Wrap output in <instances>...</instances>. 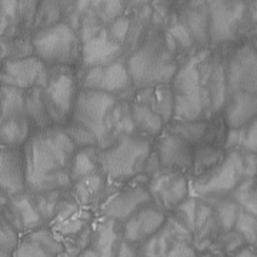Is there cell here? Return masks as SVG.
<instances>
[{
  "label": "cell",
  "instance_id": "obj_1",
  "mask_svg": "<svg viewBox=\"0 0 257 257\" xmlns=\"http://www.w3.org/2000/svg\"><path fill=\"white\" fill-rule=\"evenodd\" d=\"M76 146L62 126L36 130L23 146L26 166V192L66 190Z\"/></svg>",
  "mask_w": 257,
  "mask_h": 257
},
{
  "label": "cell",
  "instance_id": "obj_2",
  "mask_svg": "<svg viewBox=\"0 0 257 257\" xmlns=\"http://www.w3.org/2000/svg\"><path fill=\"white\" fill-rule=\"evenodd\" d=\"M84 128L103 150L126 135H136L130 116V104L106 93L82 89L77 93L70 120Z\"/></svg>",
  "mask_w": 257,
  "mask_h": 257
},
{
  "label": "cell",
  "instance_id": "obj_3",
  "mask_svg": "<svg viewBox=\"0 0 257 257\" xmlns=\"http://www.w3.org/2000/svg\"><path fill=\"white\" fill-rule=\"evenodd\" d=\"M175 49L176 45L167 35L165 40L153 37L136 49L126 60L132 84L138 89L169 84L177 72Z\"/></svg>",
  "mask_w": 257,
  "mask_h": 257
},
{
  "label": "cell",
  "instance_id": "obj_4",
  "mask_svg": "<svg viewBox=\"0 0 257 257\" xmlns=\"http://www.w3.org/2000/svg\"><path fill=\"white\" fill-rule=\"evenodd\" d=\"M99 165L106 179L124 183L146 170L152 156V143L138 135L121 136L110 146L99 150Z\"/></svg>",
  "mask_w": 257,
  "mask_h": 257
},
{
  "label": "cell",
  "instance_id": "obj_5",
  "mask_svg": "<svg viewBox=\"0 0 257 257\" xmlns=\"http://www.w3.org/2000/svg\"><path fill=\"white\" fill-rule=\"evenodd\" d=\"M32 47L37 59L53 67H69L79 62L82 55L80 37L64 22L36 30L32 36Z\"/></svg>",
  "mask_w": 257,
  "mask_h": 257
},
{
  "label": "cell",
  "instance_id": "obj_6",
  "mask_svg": "<svg viewBox=\"0 0 257 257\" xmlns=\"http://www.w3.org/2000/svg\"><path fill=\"white\" fill-rule=\"evenodd\" d=\"M203 56H196L187 60L182 67H177L172 80L173 93V117L180 121L199 120L204 110V92L202 77Z\"/></svg>",
  "mask_w": 257,
  "mask_h": 257
},
{
  "label": "cell",
  "instance_id": "obj_7",
  "mask_svg": "<svg viewBox=\"0 0 257 257\" xmlns=\"http://www.w3.org/2000/svg\"><path fill=\"white\" fill-rule=\"evenodd\" d=\"M77 93V79L69 67L49 70V80L42 89V99L55 126H64L70 120Z\"/></svg>",
  "mask_w": 257,
  "mask_h": 257
},
{
  "label": "cell",
  "instance_id": "obj_8",
  "mask_svg": "<svg viewBox=\"0 0 257 257\" xmlns=\"http://www.w3.org/2000/svg\"><path fill=\"white\" fill-rule=\"evenodd\" d=\"M244 177V162L239 152H230L210 172L199 176L193 192L200 196L223 194L234 190Z\"/></svg>",
  "mask_w": 257,
  "mask_h": 257
},
{
  "label": "cell",
  "instance_id": "obj_9",
  "mask_svg": "<svg viewBox=\"0 0 257 257\" xmlns=\"http://www.w3.org/2000/svg\"><path fill=\"white\" fill-rule=\"evenodd\" d=\"M152 203L162 211H173L189 199L190 186L182 172L159 169L146 184Z\"/></svg>",
  "mask_w": 257,
  "mask_h": 257
},
{
  "label": "cell",
  "instance_id": "obj_10",
  "mask_svg": "<svg viewBox=\"0 0 257 257\" xmlns=\"http://www.w3.org/2000/svg\"><path fill=\"white\" fill-rule=\"evenodd\" d=\"M49 80V67L36 56L3 62L0 67V86L20 90L45 89Z\"/></svg>",
  "mask_w": 257,
  "mask_h": 257
},
{
  "label": "cell",
  "instance_id": "obj_11",
  "mask_svg": "<svg viewBox=\"0 0 257 257\" xmlns=\"http://www.w3.org/2000/svg\"><path fill=\"white\" fill-rule=\"evenodd\" d=\"M132 87L127 64L123 59L106 66L87 69L82 82V89L106 93L114 97L126 94Z\"/></svg>",
  "mask_w": 257,
  "mask_h": 257
},
{
  "label": "cell",
  "instance_id": "obj_12",
  "mask_svg": "<svg viewBox=\"0 0 257 257\" xmlns=\"http://www.w3.org/2000/svg\"><path fill=\"white\" fill-rule=\"evenodd\" d=\"M209 37L217 45L231 40L244 16L243 2H209Z\"/></svg>",
  "mask_w": 257,
  "mask_h": 257
},
{
  "label": "cell",
  "instance_id": "obj_13",
  "mask_svg": "<svg viewBox=\"0 0 257 257\" xmlns=\"http://www.w3.org/2000/svg\"><path fill=\"white\" fill-rule=\"evenodd\" d=\"M227 87L233 93L257 94V50L241 46L230 59L226 70Z\"/></svg>",
  "mask_w": 257,
  "mask_h": 257
},
{
  "label": "cell",
  "instance_id": "obj_14",
  "mask_svg": "<svg viewBox=\"0 0 257 257\" xmlns=\"http://www.w3.org/2000/svg\"><path fill=\"white\" fill-rule=\"evenodd\" d=\"M166 219L167 216L165 211L150 203L136 211L124 223H121L120 239L138 247L163 227Z\"/></svg>",
  "mask_w": 257,
  "mask_h": 257
},
{
  "label": "cell",
  "instance_id": "obj_15",
  "mask_svg": "<svg viewBox=\"0 0 257 257\" xmlns=\"http://www.w3.org/2000/svg\"><path fill=\"white\" fill-rule=\"evenodd\" d=\"M0 189L9 199L26 192L23 147L0 146Z\"/></svg>",
  "mask_w": 257,
  "mask_h": 257
},
{
  "label": "cell",
  "instance_id": "obj_16",
  "mask_svg": "<svg viewBox=\"0 0 257 257\" xmlns=\"http://www.w3.org/2000/svg\"><path fill=\"white\" fill-rule=\"evenodd\" d=\"M152 203V197L149 194L146 184L132 186L113 196L106 203L103 209V216L107 221H114L121 224L132 217L138 210Z\"/></svg>",
  "mask_w": 257,
  "mask_h": 257
},
{
  "label": "cell",
  "instance_id": "obj_17",
  "mask_svg": "<svg viewBox=\"0 0 257 257\" xmlns=\"http://www.w3.org/2000/svg\"><path fill=\"white\" fill-rule=\"evenodd\" d=\"M156 159L160 169L182 172L192 167L193 147L186 140L167 132L157 140Z\"/></svg>",
  "mask_w": 257,
  "mask_h": 257
},
{
  "label": "cell",
  "instance_id": "obj_18",
  "mask_svg": "<svg viewBox=\"0 0 257 257\" xmlns=\"http://www.w3.org/2000/svg\"><path fill=\"white\" fill-rule=\"evenodd\" d=\"M3 217L18 230L19 233H30L35 230L46 227L40 213L37 211L33 196L30 192H25L15 197H10L9 204L2 211Z\"/></svg>",
  "mask_w": 257,
  "mask_h": 257
},
{
  "label": "cell",
  "instance_id": "obj_19",
  "mask_svg": "<svg viewBox=\"0 0 257 257\" xmlns=\"http://www.w3.org/2000/svg\"><path fill=\"white\" fill-rule=\"evenodd\" d=\"M123 52H124L123 46L116 43L107 35V30L104 28L97 35L83 42L80 60L87 69L106 66L123 59Z\"/></svg>",
  "mask_w": 257,
  "mask_h": 257
},
{
  "label": "cell",
  "instance_id": "obj_20",
  "mask_svg": "<svg viewBox=\"0 0 257 257\" xmlns=\"http://www.w3.org/2000/svg\"><path fill=\"white\" fill-rule=\"evenodd\" d=\"M63 253V243L55 231L42 227L20 237L13 257H62Z\"/></svg>",
  "mask_w": 257,
  "mask_h": 257
},
{
  "label": "cell",
  "instance_id": "obj_21",
  "mask_svg": "<svg viewBox=\"0 0 257 257\" xmlns=\"http://www.w3.org/2000/svg\"><path fill=\"white\" fill-rule=\"evenodd\" d=\"M202 77L206 109L219 111L224 106L227 92L226 72L223 66L217 62H207L203 57Z\"/></svg>",
  "mask_w": 257,
  "mask_h": 257
},
{
  "label": "cell",
  "instance_id": "obj_22",
  "mask_svg": "<svg viewBox=\"0 0 257 257\" xmlns=\"http://www.w3.org/2000/svg\"><path fill=\"white\" fill-rule=\"evenodd\" d=\"M120 243V229L114 221H103L90 234L87 246L77 257H116Z\"/></svg>",
  "mask_w": 257,
  "mask_h": 257
},
{
  "label": "cell",
  "instance_id": "obj_23",
  "mask_svg": "<svg viewBox=\"0 0 257 257\" xmlns=\"http://www.w3.org/2000/svg\"><path fill=\"white\" fill-rule=\"evenodd\" d=\"M226 123L230 128H240L257 119V94L233 93L226 104Z\"/></svg>",
  "mask_w": 257,
  "mask_h": 257
},
{
  "label": "cell",
  "instance_id": "obj_24",
  "mask_svg": "<svg viewBox=\"0 0 257 257\" xmlns=\"http://www.w3.org/2000/svg\"><path fill=\"white\" fill-rule=\"evenodd\" d=\"M135 101L152 109L165 123L173 117V93L170 84L139 89V97Z\"/></svg>",
  "mask_w": 257,
  "mask_h": 257
},
{
  "label": "cell",
  "instance_id": "obj_25",
  "mask_svg": "<svg viewBox=\"0 0 257 257\" xmlns=\"http://www.w3.org/2000/svg\"><path fill=\"white\" fill-rule=\"evenodd\" d=\"M130 116L135 126V133L146 139H155L163 132L165 121L147 106L133 101L130 103Z\"/></svg>",
  "mask_w": 257,
  "mask_h": 257
},
{
  "label": "cell",
  "instance_id": "obj_26",
  "mask_svg": "<svg viewBox=\"0 0 257 257\" xmlns=\"http://www.w3.org/2000/svg\"><path fill=\"white\" fill-rule=\"evenodd\" d=\"M33 126L26 116L0 121V146L23 147L33 135Z\"/></svg>",
  "mask_w": 257,
  "mask_h": 257
},
{
  "label": "cell",
  "instance_id": "obj_27",
  "mask_svg": "<svg viewBox=\"0 0 257 257\" xmlns=\"http://www.w3.org/2000/svg\"><path fill=\"white\" fill-rule=\"evenodd\" d=\"M72 186H73L72 197L74 202L79 206H86V207L93 206V204L99 203L103 196L104 187H106V176L99 172L96 175L84 177Z\"/></svg>",
  "mask_w": 257,
  "mask_h": 257
},
{
  "label": "cell",
  "instance_id": "obj_28",
  "mask_svg": "<svg viewBox=\"0 0 257 257\" xmlns=\"http://www.w3.org/2000/svg\"><path fill=\"white\" fill-rule=\"evenodd\" d=\"M182 23L187 29L193 42H206L209 39V8L202 2H193L189 9L184 10Z\"/></svg>",
  "mask_w": 257,
  "mask_h": 257
},
{
  "label": "cell",
  "instance_id": "obj_29",
  "mask_svg": "<svg viewBox=\"0 0 257 257\" xmlns=\"http://www.w3.org/2000/svg\"><path fill=\"white\" fill-rule=\"evenodd\" d=\"M97 152L99 149H94V147H84V149L76 150L72 165H70V173H69L72 184L82 180L84 177H89L101 172Z\"/></svg>",
  "mask_w": 257,
  "mask_h": 257
},
{
  "label": "cell",
  "instance_id": "obj_30",
  "mask_svg": "<svg viewBox=\"0 0 257 257\" xmlns=\"http://www.w3.org/2000/svg\"><path fill=\"white\" fill-rule=\"evenodd\" d=\"M25 113H26V117L30 120L35 132L55 126L42 99V89L26 90Z\"/></svg>",
  "mask_w": 257,
  "mask_h": 257
},
{
  "label": "cell",
  "instance_id": "obj_31",
  "mask_svg": "<svg viewBox=\"0 0 257 257\" xmlns=\"http://www.w3.org/2000/svg\"><path fill=\"white\" fill-rule=\"evenodd\" d=\"M25 101L26 90H20L9 86H0V121L19 116H26Z\"/></svg>",
  "mask_w": 257,
  "mask_h": 257
},
{
  "label": "cell",
  "instance_id": "obj_32",
  "mask_svg": "<svg viewBox=\"0 0 257 257\" xmlns=\"http://www.w3.org/2000/svg\"><path fill=\"white\" fill-rule=\"evenodd\" d=\"M243 147L247 153H256L257 152V119L250 121L248 124L240 128H230L226 147L234 149V147Z\"/></svg>",
  "mask_w": 257,
  "mask_h": 257
},
{
  "label": "cell",
  "instance_id": "obj_33",
  "mask_svg": "<svg viewBox=\"0 0 257 257\" xmlns=\"http://www.w3.org/2000/svg\"><path fill=\"white\" fill-rule=\"evenodd\" d=\"M223 159H224L223 152L216 147H199V149L193 150V160L190 169H193L196 176H202L210 172L211 169H214Z\"/></svg>",
  "mask_w": 257,
  "mask_h": 257
},
{
  "label": "cell",
  "instance_id": "obj_34",
  "mask_svg": "<svg viewBox=\"0 0 257 257\" xmlns=\"http://www.w3.org/2000/svg\"><path fill=\"white\" fill-rule=\"evenodd\" d=\"M234 200L239 209L257 217V186L251 179H244L234 189Z\"/></svg>",
  "mask_w": 257,
  "mask_h": 257
},
{
  "label": "cell",
  "instance_id": "obj_35",
  "mask_svg": "<svg viewBox=\"0 0 257 257\" xmlns=\"http://www.w3.org/2000/svg\"><path fill=\"white\" fill-rule=\"evenodd\" d=\"M62 3L60 2H39L35 16L33 28L36 30L50 28L60 23L62 19Z\"/></svg>",
  "mask_w": 257,
  "mask_h": 257
},
{
  "label": "cell",
  "instance_id": "obj_36",
  "mask_svg": "<svg viewBox=\"0 0 257 257\" xmlns=\"http://www.w3.org/2000/svg\"><path fill=\"white\" fill-rule=\"evenodd\" d=\"M206 130H207V123L206 121L193 120V121H180V123H176V124L172 126V128L169 132L192 145V143L200 140L204 136Z\"/></svg>",
  "mask_w": 257,
  "mask_h": 257
},
{
  "label": "cell",
  "instance_id": "obj_37",
  "mask_svg": "<svg viewBox=\"0 0 257 257\" xmlns=\"http://www.w3.org/2000/svg\"><path fill=\"white\" fill-rule=\"evenodd\" d=\"M236 233L240 234L243 239L248 241L250 244H257V217L250 214L247 211L239 210L237 214V219L234 223V227Z\"/></svg>",
  "mask_w": 257,
  "mask_h": 257
},
{
  "label": "cell",
  "instance_id": "obj_38",
  "mask_svg": "<svg viewBox=\"0 0 257 257\" xmlns=\"http://www.w3.org/2000/svg\"><path fill=\"white\" fill-rule=\"evenodd\" d=\"M239 206L233 200H221L217 206H216V221L220 226L221 230L224 231H230L234 227V223L239 214Z\"/></svg>",
  "mask_w": 257,
  "mask_h": 257
},
{
  "label": "cell",
  "instance_id": "obj_39",
  "mask_svg": "<svg viewBox=\"0 0 257 257\" xmlns=\"http://www.w3.org/2000/svg\"><path fill=\"white\" fill-rule=\"evenodd\" d=\"M172 213H173L172 217L192 234V231L194 230V219H196V200L186 199Z\"/></svg>",
  "mask_w": 257,
  "mask_h": 257
},
{
  "label": "cell",
  "instance_id": "obj_40",
  "mask_svg": "<svg viewBox=\"0 0 257 257\" xmlns=\"http://www.w3.org/2000/svg\"><path fill=\"white\" fill-rule=\"evenodd\" d=\"M19 240H20V236H19L18 230L3 216H0V251H8L13 254L18 247Z\"/></svg>",
  "mask_w": 257,
  "mask_h": 257
},
{
  "label": "cell",
  "instance_id": "obj_41",
  "mask_svg": "<svg viewBox=\"0 0 257 257\" xmlns=\"http://www.w3.org/2000/svg\"><path fill=\"white\" fill-rule=\"evenodd\" d=\"M165 257H199L190 239H179L170 246Z\"/></svg>",
  "mask_w": 257,
  "mask_h": 257
},
{
  "label": "cell",
  "instance_id": "obj_42",
  "mask_svg": "<svg viewBox=\"0 0 257 257\" xmlns=\"http://www.w3.org/2000/svg\"><path fill=\"white\" fill-rule=\"evenodd\" d=\"M8 204H9V197L6 196V193L0 189V211L5 210L8 207Z\"/></svg>",
  "mask_w": 257,
  "mask_h": 257
},
{
  "label": "cell",
  "instance_id": "obj_43",
  "mask_svg": "<svg viewBox=\"0 0 257 257\" xmlns=\"http://www.w3.org/2000/svg\"><path fill=\"white\" fill-rule=\"evenodd\" d=\"M231 257H257L251 250H248V248H244V250H240L237 251L236 254H233Z\"/></svg>",
  "mask_w": 257,
  "mask_h": 257
},
{
  "label": "cell",
  "instance_id": "obj_44",
  "mask_svg": "<svg viewBox=\"0 0 257 257\" xmlns=\"http://www.w3.org/2000/svg\"><path fill=\"white\" fill-rule=\"evenodd\" d=\"M251 13H253V18L257 22V2H253V5H251Z\"/></svg>",
  "mask_w": 257,
  "mask_h": 257
},
{
  "label": "cell",
  "instance_id": "obj_45",
  "mask_svg": "<svg viewBox=\"0 0 257 257\" xmlns=\"http://www.w3.org/2000/svg\"><path fill=\"white\" fill-rule=\"evenodd\" d=\"M0 257H13V254L8 253V251H0Z\"/></svg>",
  "mask_w": 257,
  "mask_h": 257
}]
</instances>
